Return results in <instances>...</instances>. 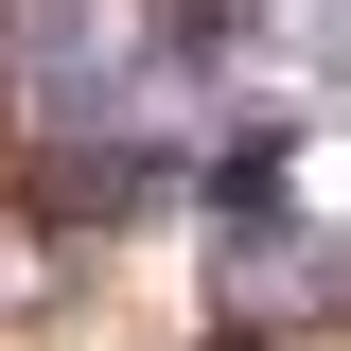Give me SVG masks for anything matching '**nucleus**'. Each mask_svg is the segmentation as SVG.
Returning <instances> with one entry per match:
<instances>
[{
  "label": "nucleus",
  "mask_w": 351,
  "mask_h": 351,
  "mask_svg": "<svg viewBox=\"0 0 351 351\" xmlns=\"http://www.w3.org/2000/svg\"><path fill=\"white\" fill-rule=\"evenodd\" d=\"M281 53H299L316 88H351V0H281Z\"/></svg>",
  "instance_id": "obj_1"
}]
</instances>
